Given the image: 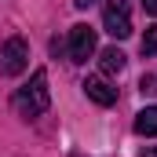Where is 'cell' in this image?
<instances>
[{
  "label": "cell",
  "mask_w": 157,
  "mask_h": 157,
  "mask_svg": "<svg viewBox=\"0 0 157 157\" xmlns=\"http://www.w3.org/2000/svg\"><path fill=\"white\" fill-rule=\"evenodd\" d=\"M88 4H95V0H77V7H88Z\"/></svg>",
  "instance_id": "12"
},
{
  "label": "cell",
  "mask_w": 157,
  "mask_h": 157,
  "mask_svg": "<svg viewBox=\"0 0 157 157\" xmlns=\"http://www.w3.org/2000/svg\"><path fill=\"white\" fill-rule=\"evenodd\" d=\"M91 55H95V29L80 22V26L70 29V59L73 62H88Z\"/></svg>",
  "instance_id": "4"
},
{
  "label": "cell",
  "mask_w": 157,
  "mask_h": 157,
  "mask_svg": "<svg viewBox=\"0 0 157 157\" xmlns=\"http://www.w3.org/2000/svg\"><path fill=\"white\" fill-rule=\"evenodd\" d=\"M135 132L139 135H157V106H146V110H139V117H135Z\"/></svg>",
  "instance_id": "7"
},
{
  "label": "cell",
  "mask_w": 157,
  "mask_h": 157,
  "mask_svg": "<svg viewBox=\"0 0 157 157\" xmlns=\"http://www.w3.org/2000/svg\"><path fill=\"white\" fill-rule=\"evenodd\" d=\"M48 106H51L48 73H44V70H37V73L29 77V84H22V88L15 91V110H18V117L33 121V117H40V113H44Z\"/></svg>",
  "instance_id": "1"
},
{
  "label": "cell",
  "mask_w": 157,
  "mask_h": 157,
  "mask_svg": "<svg viewBox=\"0 0 157 157\" xmlns=\"http://www.w3.org/2000/svg\"><path fill=\"white\" fill-rule=\"evenodd\" d=\"M143 157H157V146H146V150H143Z\"/></svg>",
  "instance_id": "11"
},
{
  "label": "cell",
  "mask_w": 157,
  "mask_h": 157,
  "mask_svg": "<svg viewBox=\"0 0 157 157\" xmlns=\"http://www.w3.org/2000/svg\"><path fill=\"white\" fill-rule=\"evenodd\" d=\"M26 66H29V44L22 37H7L0 48V73L18 77V73H26Z\"/></svg>",
  "instance_id": "2"
},
{
  "label": "cell",
  "mask_w": 157,
  "mask_h": 157,
  "mask_svg": "<svg viewBox=\"0 0 157 157\" xmlns=\"http://www.w3.org/2000/svg\"><path fill=\"white\" fill-rule=\"evenodd\" d=\"M124 62H128V55H124L121 48H106V51L99 55V66H102V73H121V70H124Z\"/></svg>",
  "instance_id": "6"
},
{
  "label": "cell",
  "mask_w": 157,
  "mask_h": 157,
  "mask_svg": "<svg viewBox=\"0 0 157 157\" xmlns=\"http://www.w3.org/2000/svg\"><path fill=\"white\" fill-rule=\"evenodd\" d=\"M84 95L91 102H99V106H113L117 102V88H110L102 77H88L84 80Z\"/></svg>",
  "instance_id": "5"
},
{
  "label": "cell",
  "mask_w": 157,
  "mask_h": 157,
  "mask_svg": "<svg viewBox=\"0 0 157 157\" xmlns=\"http://www.w3.org/2000/svg\"><path fill=\"white\" fill-rule=\"evenodd\" d=\"M143 7H146V15H157V0H143Z\"/></svg>",
  "instance_id": "10"
},
{
  "label": "cell",
  "mask_w": 157,
  "mask_h": 157,
  "mask_svg": "<svg viewBox=\"0 0 157 157\" xmlns=\"http://www.w3.org/2000/svg\"><path fill=\"white\" fill-rule=\"evenodd\" d=\"M143 55H157V26H150L143 33Z\"/></svg>",
  "instance_id": "8"
},
{
  "label": "cell",
  "mask_w": 157,
  "mask_h": 157,
  "mask_svg": "<svg viewBox=\"0 0 157 157\" xmlns=\"http://www.w3.org/2000/svg\"><path fill=\"white\" fill-rule=\"evenodd\" d=\"M102 26L110 37H132V11H128V0H106L102 4Z\"/></svg>",
  "instance_id": "3"
},
{
  "label": "cell",
  "mask_w": 157,
  "mask_h": 157,
  "mask_svg": "<svg viewBox=\"0 0 157 157\" xmlns=\"http://www.w3.org/2000/svg\"><path fill=\"white\" fill-rule=\"evenodd\" d=\"M139 88H143V95H154V91H157V80H154V77H143V80H139Z\"/></svg>",
  "instance_id": "9"
}]
</instances>
